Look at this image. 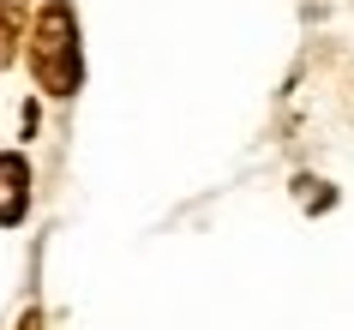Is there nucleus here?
<instances>
[{
	"mask_svg": "<svg viewBox=\"0 0 354 330\" xmlns=\"http://www.w3.org/2000/svg\"><path fill=\"white\" fill-rule=\"evenodd\" d=\"M30 73L48 96H73L84 66H78V30H73V12L48 0L37 12V30H30Z\"/></svg>",
	"mask_w": 354,
	"mask_h": 330,
	"instance_id": "nucleus-1",
	"label": "nucleus"
},
{
	"mask_svg": "<svg viewBox=\"0 0 354 330\" xmlns=\"http://www.w3.org/2000/svg\"><path fill=\"white\" fill-rule=\"evenodd\" d=\"M30 204V168L24 156H0V222H19Z\"/></svg>",
	"mask_w": 354,
	"mask_h": 330,
	"instance_id": "nucleus-2",
	"label": "nucleus"
},
{
	"mask_svg": "<svg viewBox=\"0 0 354 330\" xmlns=\"http://www.w3.org/2000/svg\"><path fill=\"white\" fill-rule=\"evenodd\" d=\"M24 42V0H0V66H12Z\"/></svg>",
	"mask_w": 354,
	"mask_h": 330,
	"instance_id": "nucleus-3",
	"label": "nucleus"
},
{
	"mask_svg": "<svg viewBox=\"0 0 354 330\" xmlns=\"http://www.w3.org/2000/svg\"><path fill=\"white\" fill-rule=\"evenodd\" d=\"M24 330H42V318H37V312H30V318H24Z\"/></svg>",
	"mask_w": 354,
	"mask_h": 330,
	"instance_id": "nucleus-4",
	"label": "nucleus"
}]
</instances>
